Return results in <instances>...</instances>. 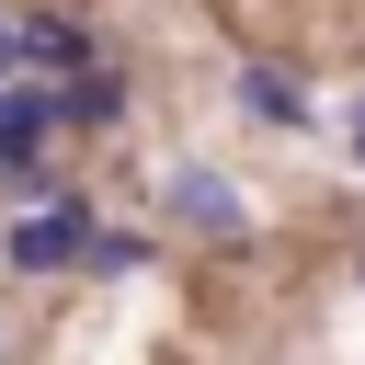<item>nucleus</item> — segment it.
<instances>
[{
    "mask_svg": "<svg viewBox=\"0 0 365 365\" xmlns=\"http://www.w3.org/2000/svg\"><path fill=\"white\" fill-rule=\"evenodd\" d=\"M354 160H365V114H354Z\"/></svg>",
    "mask_w": 365,
    "mask_h": 365,
    "instance_id": "6",
    "label": "nucleus"
},
{
    "mask_svg": "<svg viewBox=\"0 0 365 365\" xmlns=\"http://www.w3.org/2000/svg\"><path fill=\"white\" fill-rule=\"evenodd\" d=\"M11 57H34V68H91V34H80L68 11H23V23H11Z\"/></svg>",
    "mask_w": 365,
    "mask_h": 365,
    "instance_id": "2",
    "label": "nucleus"
},
{
    "mask_svg": "<svg viewBox=\"0 0 365 365\" xmlns=\"http://www.w3.org/2000/svg\"><path fill=\"white\" fill-rule=\"evenodd\" d=\"M80 251H91V217H80V205H34V217H11V262H23V274L80 262Z\"/></svg>",
    "mask_w": 365,
    "mask_h": 365,
    "instance_id": "1",
    "label": "nucleus"
},
{
    "mask_svg": "<svg viewBox=\"0 0 365 365\" xmlns=\"http://www.w3.org/2000/svg\"><path fill=\"white\" fill-rule=\"evenodd\" d=\"M171 217L205 228V240H240V194H228L217 171H171Z\"/></svg>",
    "mask_w": 365,
    "mask_h": 365,
    "instance_id": "3",
    "label": "nucleus"
},
{
    "mask_svg": "<svg viewBox=\"0 0 365 365\" xmlns=\"http://www.w3.org/2000/svg\"><path fill=\"white\" fill-rule=\"evenodd\" d=\"M80 262H91V274H137V262H148V240H125V228H91V251H80Z\"/></svg>",
    "mask_w": 365,
    "mask_h": 365,
    "instance_id": "5",
    "label": "nucleus"
},
{
    "mask_svg": "<svg viewBox=\"0 0 365 365\" xmlns=\"http://www.w3.org/2000/svg\"><path fill=\"white\" fill-rule=\"evenodd\" d=\"M57 114H80V125H114V114H125L114 68H80V91H57Z\"/></svg>",
    "mask_w": 365,
    "mask_h": 365,
    "instance_id": "4",
    "label": "nucleus"
}]
</instances>
